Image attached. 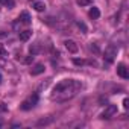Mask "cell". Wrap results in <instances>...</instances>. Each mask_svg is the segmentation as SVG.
<instances>
[{"label":"cell","instance_id":"7a4b0ae2","mask_svg":"<svg viewBox=\"0 0 129 129\" xmlns=\"http://www.w3.org/2000/svg\"><path fill=\"white\" fill-rule=\"evenodd\" d=\"M37 103H38V94H37V93H34V94H30L27 99H24V100L21 102L20 108H21L23 111H29V109H32Z\"/></svg>","mask_w":129,"mask_h":129},{"label":"cell","instance_id":"d6986e66","mask_svg":"<svg viewBox=\"0 0 129 129\" xmlns=\"http://www.w3.org/2000/svg\"><path fill=\"white\" fill-rule=\"evenodd\" d=\"M123 106H124V109H127V108H129V99H127V97H124V99H123Z\"/></svg>","mask_w":129,"mask_h":129},{"label":"cell","instance_id":"5bb4252c","mask_svg":"<svg viewBox=\"0 0 129 129\" xmlns=\"http://www.w3.org/2000/svg\"><path fill=\"white\" fill-rule=\"evenodd\" d=\"M8 111V105L5 102H0V112H6Z\"/></svg>","mask_w":129,"mask_h":129},{"label":"cell","instance_id":"ac0fdd59","mask_svg":"<svg viewBox=\"0 0 129 129\" xmlns=\"http://www.w3.org/2000/svg\"><path fill=\"white\" fill-rule=\"evenodd\" d=\"M38 50H40V49H38V46H30V53H32V55L38 53Z\"/></svg>","mask_w":129,"mask_h":129},{"label":"cell","instance_id":"7c38bea8","mask_svg":"<svg viewBox=\"0 0 129 129\" xmlns=\"http://www.w3.org/2000/svg\"><path fill=\"white\" fill-rule=\"evenodd\" d=\"M76 3H78L79 6H88V5L93 3V0H76Z\"/></svg>","mask_w":129,"mask_h":129},{"label":"cell","instance_id":"8992f818","mask_svg":"<svg viewBox=\"0 0 129 129\" xmlns=\"http://www.w3.org/2000/svg\"><path fill=\"white\" fill-rule=\"evenodd\" d=\"M64 46H66V49H67L70 53H76V52L79 50L78 44H76L73 40H66V41H64Z\"/></svg>","mask_w":129,"mask_h":129},{"label":"cell","instance_id":"6da1fadb","mask_svg":"<svg viewBox=\"0 0 129 129\" xmlns=\"http://www.w3.org/2000/svg\"><path fill=\"white\" fill-rule=\"evenodd\" d=\"M82 90V82L76 81V79H64L59 84H56L52 90L50 99L53 102L62 103V102H67L70 99H73L79 91Z\"/></svg>","mask_w":129,"mask_h":129},{"label":"cell","instance_id":"e0dca14e","mask_svg":"<svg viewBox=\"0 0 129 129\" xmlns=\"http://www.w3.org/2000/svg\"><path fill=\"white\" fill-rule=\"evenodd\" d=\"M78 26H79V29H82V32H87V26L82 21H78Z\"/></svg>","mask_w":129,"mask_h":129},{"label":"cell","instance_id":"52a82bcc","mask_svg":"<svg viewBox=\"0 0 129 129\" xmlns=\"http://www.w3.org/2000/svg\"><path fill=\"white\" fill-rule=\"evenodd\" d=\"M44 70H46L44 64H37V66H35V67L30 70V75H32V76H38V75L44 73Z\"/></svg>","mask_w":129,"mask_h":129},{"label":"cell","instance_id":"5b68a950","mask_svg":"<svg viewBox=\"0 0 129 129\" xmlns=\"http://www.w3.org/2000/svg\"><path fill=\"white\" fill-rule=\"evenodd\" d=\"M117 75L120 78H123V79H127L129 78V72H127V69H126V66H124L123 62H120L118 66H117Z\"/></svg>","mask_w":129,"mask_h":129},{"label":"cell","instance_id":"2e32d148","mask_svg":"<svg viewBox=\"0 0 129 129\" xmlns=\"http://www.w3.org/2000/svg\"><path fill=\"white\" fill-rule=\"evenodd\" d=\"M73 62L76 64V66H84V64H85V61H84V59H76V58L73 59Z\"/></svg>","mask_w":129,"mask_h":129},{"label":"cell","instance_id":"8fae6325","mask_svg":"<svg viewBox=\"0 0 129 129\" xmlns=\"http://www.w3.org/2000/svg\"><path fill=\"white\" fill-rule=\"evenodd\" d=\"M88 15H90V17H91L93 20H97V18L100 17V11H99V8H94V6H93V8L90 9Z\"/></svg>","mask_w":129,"mask_h":129},{"label":"cell","instance_id":"277c9868","mask_svg":"<svg viewBox=\"0 0 129 129\" xmlns=\"http://www.w3.org/2000/svg\"><path fill=\"white\" fill-rule=\"evenodd\" d=\"M117 114V105H108L106 109L102 112V118H111Z\"/></svg>","mask_w":129,"mask_h":129},{"label":"cell","instance_id":"ba28073f","mask_svg":"<svg viewBox=\"0 0 129 129\" xmlns=\"http://www.w3.org/2000/svg\"><path fill=\"white\" fill-rule=\"evenodd\" d=\"M18 21H20V23H24V24H29V23L32 21V18H30V15H29L27 11H23V12L20 14V17H18Z\"/></svg>","mask_w":129,"mask_h":129},{"label":"cell","instance_id":"9c48e42d","mask_svg":"<svg viewBox=\"0 0 129 129\" xmlns=\"http://www.w3.org/2000/svg\"><path fill=\"white\" fill-rule=\"evenodd\" d=\"M30 37H32V30H30V29L21 30V32L18 34V38H20V41H27V40H29Z\"/></svg>","mask_w":129,"mask_h":129},{"label":"cell","instance_id":"30bf717a","mask_svg":"<svg viewBox=\"0 0 129 129\" xmlns=\"http://www.w3.org/2000/svg\"><path fill=\"white\" fill-rule=\"evenodd\" d=\"M34 9L37 12H43V11H46V3L44 2H34Z\"/></svg>","mask_w":129,"mask_h":129},{"label":"cell","instance_id":"3957f363","mask_svg":"<svg viewBox=\"0 0 129 129\" xmlns=\"http://www.w3.org/2000/svg\"><path fill=\"white\" fill-rule=\"evenodd\" d=\"M117 52H118V49L115 47V46H108L106 49H105V53H103V58H105V61L106 62H112L114 59H115V56H117Z\"/></svg>","mask_w":129,"mask_h":129},{"label":"cell","instance_id":"4fadbf2b","mask_svg":"<svg viewBox=\"0 0 129 129\" xmlns=\"http://www.w3.org/2000/svg\"><path fill=\"white\" fill-rule=\"evenodd\" d=\"M0 58H8V52L2 44H0Z\"/></svg>","mask_w":129,"mask_h":129},{"label":"cell","instance_id":"ffe728a7","mask_svg":"<svg viewBox=\"0 0 129 129\" xmlns=\"http://www.w3.org/2000/svg\"><path fill=\"white\" fill-rule=\"evenodd\" d=\"M0 82H2V75H0Z\"/></svg>","mask_w":129,"mask_h":129},{"label":"cell","instance_id":"9a60e30c","mask_svg":"<svg viewBox=\"0 0 129 129\" xmlns=\"http://www.w3.org/2000/svg\"><path fill=\"white\" fill-rule=\"evenodd\" d=\"M32 61H34V55H30V56H27V58H24V59H23V62H24V64H30Z\"/></svg>","mask_w":129,"mask_h":129}]
</instances>
